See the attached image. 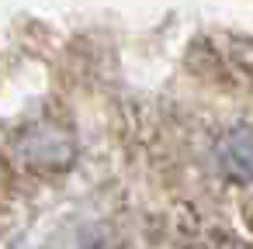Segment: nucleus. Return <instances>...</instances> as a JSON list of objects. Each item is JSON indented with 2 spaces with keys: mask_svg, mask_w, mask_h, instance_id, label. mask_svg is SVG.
I'll return each instance as SVG.
<instances>
[{
  "mask_svg": "<svg viewBox=\"0 0 253 249\" xmlns=\"http://www.w3.org/2000/svg\"><path fill=\"white\" fill-rule=\"evenodd\" d=\"M77 156V142L66 128L59 125H28L21 135H18V159L28 166V170H45V173H56V170H66Z\"/></svg>",
  "mask_w": 253,
  "mask_h": 249,
  "instance_id": "f257e3e1",
  "label": "nucleus"
},
{
  "mask_svg": "<svg viewBox=\"0 0 253 249\" xmlns=\"http://www.w3.org/2000/svg\"><path fill=\"white\" fill-rule=\"evenodd\" d=\"M215 166L229 180H253V125H236L215 142Z\"/></svg>",
  "mask_w": 253,
  "mask_h": 249,
  "instance_id": "f03ea898",
  "label": "nucleus"
}]
</instances>
